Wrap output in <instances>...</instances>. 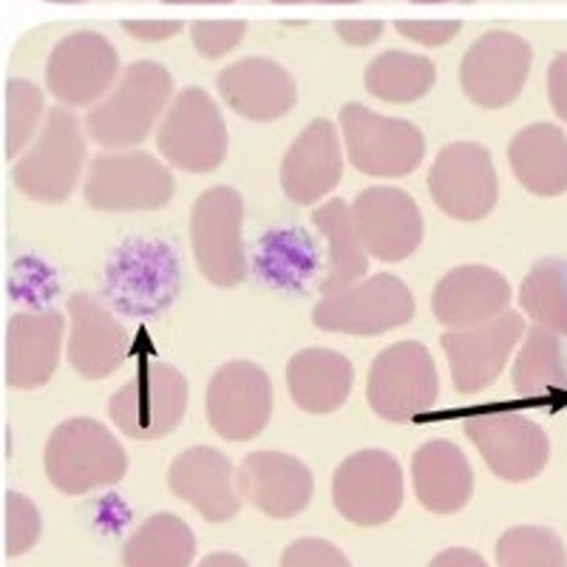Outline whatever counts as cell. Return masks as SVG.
<instances>
[{
    "mask_svg": "<svg viewBox=\"0 0 567 567\" xmlns=\"http://www.w3.org/2000/svg\"><path fill=\"white\" fill-rule=\"evenodd\" d=\"M174 100V74L154 60H136L85 114V134L105 151H128L156 134Z\"/></svg>",
    "mask_w": 567,
    "mask_h": 567,
    "instance_id": "obj_1",
    "label": "cell"
},
{
    "mask_svg": "<svg viewBox=\"0 0 567 567\" xmlns=\"http://www.w3.org/2000/svg\"><path fill=\"white\" fill-rule=\"evenodd\" d=\"M45 477L60 494L83 496L116 485L128 474V454L109 425L94 417H71L45 440Z\"/></svg>",
    "mask_w": 567,
    "mask_h": 567,
    "instance_id": "obj_2",
    "label": "cell"
},
{
    "mask_svg": "<svg viewBox=\"0 0 567 567\" xmlns=\"http://www.w3.org/2000/svg\"><path fill=\"white\" fill-rule=\"evenodd\" d=\"M85 148L83 125L69 109L45 111L38 136L18 156L12 168V182L27 199L40 205H63L83 179Z\"/></svg>",
    "mask_w": 567,
    "mask_h": 567,
    "instance_id": "obj_3",
    "label": "cell"
},
{
    "mask_svg": "<svg viewBox=\"0 0 567 567\" xmlns=\"http://www.w3.org/2000/svg\"><path fill=\"white\" fill-rule=\"evenodd\" d=\"M176 194L174 168L148 151H103L89 162L83 199L100 213L162 210Z\"/></svg>",
    "mask_w": 567,
    "mask_h": 567,
    "instance_id": "obj_4",
    "label": "cell"
},
{
    "mask_svg": "<svg viewBox=\"0 0 567 567\" xmlns=\"http://www.w3.org/2000/svg\"><path fill=\"white\" fill-rule=\"evenodd\" d=\"M343 156L358 174L372 179L412 176L425 159V136L409 120L378 114L361 103H347L338 114Z\"/></svg>",
    "mask_w": 567,
    "mask_h": 567,
    "instance_id": "obj_5",
    "label": "cell"
},
{
    "mask_svg": "<svg viewBox=\"0 0 567 567\" xmlns=\"http://www.w3.org/2000/svg\"><path fill=\"white\" fill-rule=\"evenodd\" d=\"M230 148L225 114L199 85L182 89L156 125V151L182 174H213Z\"/></svg>",
    "mask_w": 567,
    "mask_h": 567,
    "instance_id": "obj_6",
    "label": "cell"
},
{
    "mask_svg": "<svg viewBox=\"0 0 567 567\" xmlns=\"http://www.w3.org/2000/svg\"><path fill=\"white\" fill-rule=\"evenodd\" d=\"M190 400L187 378L165 361L140 363L128 383L111 394L109 417L116 432L136 443L168 437L182 425Z\"/></svg>",
    "mask_w": 567,
    "mask_h": 567,
    "instance_id": "obj_7",
    "label": "cell"
},
{
    "mask_svg": "<svg viewBox=\"0 0 567 567\" xmlns=\"http://www.w3.org/2000/svg\"><path fill=\"white\" fill-rule=\"evenodd\" d=\"M245 199L236 187L213 185L190 207V250L202 278L219 290L239 287L247 278Z\"/></svg>",
    "mask_w": 567,
    "mask_h": 567,
    "instance_id": "obj_8",
    "label": "cell"
},
{
    "mask_svg": "<svg viewBox=\"0 0 567 567\" xmlns=\"http://www.w3.org/2000/svg\"><path fill=\"white\" fill-rule=\"evenodd\" d=\"M414 318V296L403 278L378 272L372 278L329 292L312 310V323L321 332L354 338H378L406 327Z\"/></svg>",
    "mask_w": 567,
    "mask_h": 567,
    "instance_id": "obj_9",
    "label": "cell"
},
{
    "mask_svg": "<svg viewBox=\"0 0 567 567\" xmlns=\"http://www.w3.org/2000/svg\"><path fill=\"white\" fill-rule=\"evenodd\" d=\"M437 398V363L420 341L392 343L369 367V409L386 423H412L432 412Z\"/></svg>",
    "mask_w": 567,
    "mask_h": 567,
    "instance_id": "obj_10",
    "label": "cell"
},
{
    "mask_svg": "<svg viewBox=\"0 0 567 567\" xmlns=\"http://www.w3.org/2000/svg\"><path fill=\"white\" fill-rule=\"evenodd\" d=\"M270 374L252 361H230L210 374L205 392L207 423L227 443H250L272 417Z\"/></svg>",
    "mask_w": 567,
    "mask_h": 567,
    "instance_id": "obj_11",
    "label": "cell"
},
{
    "mask_svg": "<svg viewBox=\"0 0 567 567\" xmlns=\"http://www.w3.org/2000/svg\"><path fill=\"white\" fill-rule=\"evenodd\" d=\"M429 194L454 221H483L499 199L494 156L480 142H452L429 168Z\"/></svg>",
    "mask_w": 567,
    "mask_h": 567,
    "instance_id": "obj_12",
    "label": "cell"
},
{
    "mask_svg": "<svg viewBox=\"0 0 567 567\" xmlns=\"http://www.w3.org/2000/svg\"><path fill=\"white\" fill-rule=\"evenodd\" d=\"M465 437L477 445L480 457L505 483H528L539 477L550 460V440L539 423L511 409H491L465 420Z\"/></svg>",
    "mask_w": 567,
    "mask_h": 567,
    "instance_id": "obj_13",
    "label": "cell"
},
{
    "mask_svg": "<svg viewBox=\"0 0 567 567\" xmlns=\"http://www.w3.org/2000/svg\"><path fill=\"white\" fill-rule=\"evenodd\" d=\"M123 71L120 52L105 34L71 32L45 60V89L63 109H91L105 97Z\"/></svg>",
    "mask_w": 567,
    "mask_h": 567,
    "instance_id": "obj_14",
    "label": "cell"
},
{
    "mask_svg": "<svg viewBox=\"0 0 567 567\" xmlns=\"http://www.w3.org/2000/svg\"><path fill=\"white\" fill-rule=\"evenodd\" d=\"M403 468L383 449L349 454L332 477V503L358 528H378L394 519L403 505Z\"/></svg>",
    "mask_w": 567,
    "mask_h": 567,
    "instance_id": "obj_15",
    "label": "cell"
},
{
    "mask_svg": "<svg viewBox=\"0 0 567 567\" xmlns=\"http://www.w3.org/2000/svg\"><path fill=\"white\" fill-rule=\"evenodd\" d=\"M523 336L525 318L514 310H505L503 316L477 323V327L443 332L440 347L449 361L454 389L460 394H480L494 386Z\"/></svg>",
    "mask_w": 567,
    "mask_h": 567,
    "instance_id": "obj_16",
    "label": "cell"
},
{
    "mask_svg": "<svg viewBox=\"0 0 567 567\" xmlns=\"http://www.w3.org/2000/svg\"><path fill=\"white\" fill-rule=\"evenodd\" d=\"M534 52L525 38L514 32H485L471 43L460 63V89L480 109H505L523 94L528 83Z\"/></svg>",
    "mask_w": 567,
    "mask_h": 567,
    "instance_id": "obj_17",
    "label": "cell"
},
{
    "mask_svg": "<svg viewBox=\"0 0 567 567\" xmlns=\"http://www.w3.org/2000/svg\"><path fill=\"white\" fill-rule=\"evenodd\" d=\"M354 230L361 236L369 258L398 265L420 250L425 236L423 210L412 194L392 185H378L361 190L352 205Z\"/></svg>",
    "mask_w": 567,
    "mask_h": 567,
    "instance_id": "obj_18",
    "label": "cell"
},
{
    "mask_svg": "<svg viewBox=\"0 0 567 567\" xmlns=\"http://www.w3.org/2000/svg\"><path fill=\"white\" fill-rule=\"evenodd\" d=\"M65 358L85 381H103L128 358L131 336L123 321L89 292H74L65 303Z\"/></svg>",
    "mask_w": 567,
    "mask_h": 567,
    "instance_id": "obj_19",
    "label": "cell"
},
{
    "mask_svg": "<svg viewBox=\"0 0 567 567\" xmlns=\"http://www.w3.org/2000/svg\"><path fill=\"white\" fill-rule=\"evenodd\" d=\"M284 196L301 207H316L332 196L343 179V145L338 125L332 120L316 116L296 140L281 159Z\"/></svg>",
    "mask_w": 567,
    "mask_h": 567,
    "instance_id": "obj_20",
    "label": "cell"
},
{
    "mask_svg": "<svg viewBox=\"0 0 567 567\" xmlns=\"http://www.w3.org/2000/svg\"><path fill=\"white\" fill-rule=\"evenodd\" d=\"M216 89L227 109L247 123H276L298 103V85L281 63L270 58H245L225 65Z\"/></svg>",
    "mask_w": 567,
    "mask_h": 567,
    "instance_id": "obj_21",
    "label": "cell"
},
{
    "mask_svg": "<svg viewBox=\"0 0 567 567\" xmlns=\"http://www.w3.org/2000/svg\"><path fill=\"white\" fill-rule=\"evenodd\" d=\"M171 494L196 508L207 523H230L241 511L236 465L227 454L210 445L185 449L168 468Z\"/></svg>",
    "mask_w": 567,
    "mask_h": 567,
    "instance_id": "obj_22",
    "label": "cell"
},
{
    "mask_svg": "<svg viewBox=\"0 0 567 567\" xmlns=\"http://www.w3.org/2000/svg\"><path fill=\"white\" fill-rule=\"evenodd\" d=\"M239 494L270 519L303 514L316 494L310 465L284 452H252L236 468Z\"/></svg>",
    "mask_w": 567,
    "mask_h": 567,
    "instance_id": "obj_23",
    "label": "cell"
},
{
    "mask_svg": "<svg viewBox=\"0 0 567 567\" xmlns=\"http://www.w3.org/2000/svg\"><path fill=\"white\" fill-rule=\"evenodd\" d=\"M65 347V318L58 310L14 312L7 327V383L20 392L52 381Z\"/></svg>",
    "mask_w": 567,
    "mask_h": 567,
    "instance_id": "obj_24",
    "label": "cell"
},
{
    "mask_svg": "<svg viewBox=\"0 0 567 567\" xmlns=\"http://www.w3.org/2000/svg\"><path fill=\"white\" fill-rule=\"evenodd\" d=\"M511 307V284L485 265H460L445 272L432 292V312L445 329H465L503 316Z\"/></svg>",
    "mask_w": 567,
    "mask_h": 567,
    "instance_id": "obj_25",
    "label": "cell"
},
{
    "mask_svg": "<svg viewBox=\"0 0 567 567\" xmlns=\"http://www.w3.org/2000/svg\"><path fill=\"white\" fill-rule=\"evenodd\" d=\"M412 485L425 511L457 514L474 494V468L452 440H429L412 454Z\"/></svg>",
    "mask_w": 567,
    "mask_h": 567,
    "instance_id": "obj_26",
    "label": "cell"
},
{
    "mask_svg": "<svg viewBox=\"0 0 567 567\" xmlns=\"http://www.w3.org/2000/svg\"><path fill=\"white\" fill-rule=\"evenodd\" d=\"M354 386V367L347 354L327 347L301 349L287 363V389L301 412L332 414Z\"/></svg>",
    "mask_w": 567,
    "mask_h": 567,
    "instance_id": "obj_27",
    "label": "cell"
},
{
    "mask_svg": "<svg viewBox=\"0 0 567 567\" xmlns=\"http://www.w3.org/2000/svg\"><path fill=\"white\" fill-rule=\"evenodd\" d=\"M508 165L528 194L561 196L567 190V134L550 123L528 125L511 140Z\"/></svg>",
    "mask_w": 567,
    "mask_h": 567,
    "instance_id": "obj_28",
    "label": "cell"
},
{
    "mask_svg": "<svg viewBox=\"0 0 567 567\" xmlns=\"http://www.w3.org/2000/svg\"><path fill=\"white\" fill-rule=\"evenodd\" d=\"M312 225L327 239L329 272L321 281V292H338L349 284L361 281L369 270V252L363 250L361 236L354 230L352 207L343 199H323L312 210Z\"/></svg>",
    "mask_w": 567,
    "mask_h": 567,
    "instance_id": "obj_29",
    "label": "cell"
},
{
    "mask_svg": "<svg viewBox=\"0 0 567 567\" xmlns=\"http://www.w3.org/2000/svg\"><path fill=\"white\" fill-rule=\"evenodd\" d=\"M196 536L176 514H154L131 534L123 550L125 567H190Z\"/></svg>",
    "mask_w": 567,
    "mask_h": 567,
    "instance_id": "obj_30",
    "label": "cell"
},
{
    "mask_svg": "<svg viewBox=\"0 0 567 567\" xmlns=\"http://www.w3.org/2000/svg\"><path fill=\"white\" fill-rule=\"evenodd\" d=\"M437 83V69L429 58L417 52H389L378 54L367 65L363 85L374 100L389 105H412L423 100Z\"/></svg>",
    "mask_w": 567,
    "mask_h": 567,
    "instance_id": "obj_31",
    "label": "cell"
},
{
    "mask_svg": "<svg viewBox=\"0 0 567 567\" xmlns=\"http://www.w3.org/2000/svg\"><path fill=\"white\" fill-rule=\"evenodd\" d=\"M523 349L511 367V383L519 398H545L567 386L565 352L556 332L550 329H525Z\"/></svg>",
    "mask_w": 567,
    "mask_h": 567,
    "instance_id": "obj_32",
    "label": "cell"
},
{
    "mask_svg": "<svg viewBox=\"0 0 567 567\" xmlns=\"http://www.w3.org/2000/svg\"><path fill=\"white\" fill-rule=\"evenodd\" d=\"M519 307L536 327L567 336V267L556 258L536 261L519 287Z\"/></svg>",
    "mask_w": 567,
    "mask_h": 567,
    "instance_id": "obj_33",
    "label": "cell"
},
{
    "mask_svg": "<svg viewBox=\"0 0 567 567\" xmlns=\"http://www.w3.org/2000/svg\"><path fill=\"white\" fill-rule=\"evenodd\" d=\"M499 567H567V550L559 536L539 525H516L496 542Z\"/></svg>",
    "mask_w": 567,
    "mask_h": 567,
    "instance_id": "obj_34",
    "label": "cell"
},
{
    "mask_svg": "<svg viewBox=\"0 0 567 567\" xmlns=\"http://www.w3.org/2000/svg\"><path fill=\"white\" fill-rule=\"evenodd\" d=\"M45 120V94L32 80L7 83V156L14 159L29 148Z\"/></svg>",
    "mask_w": 567,
    "mask_h": 567,
    "instance_id": "obj_35",
    "label": "cell"
},
{
    "mask_svg": "<svg viewBox=\"0 0 567 567\" xmlns=\"http://www.w3.org/2000/svg\"><path fill=\"white\" fill-rule=\"evenodd\" d=\"M43 534L38 505L20 491L7 494V556H23L38 545Z\"/></svg>",
    "mask_w": 567,
    "mask_h": 567,
    "instance_id": "obj_36",
    "label": "cell"
},
{
    "mask_svg": "<svg viewBox=\"0 0 567 567\" xmlns=\"http://www.w3.org/2000/svg\"><path fill=\"white\" fill-rule=\"evenodd\" d=\"M247 34L245 20H196L190 23V43L205 60H221L239 49Z\"/></svg>",
    "mask_w": 567,
    "mask_h": 567,
    "instance_id": "obj_37",
    "label": "cell"
},
{
    "mask_svg": "<svg viewBox=\"0 0 567 567\" xmlns=\"http://www.w3.org/2000/svg\"><path fill=\"white\" fill-rule=\"evenodd\" d=\"M281 567H352L343 556L341 548H336L332 542L316 539H296L290 548L281 554Z\"/></svg>",
    "mask_w": 567,
    "mask_h": 567,
    "instance_id": "obj_38",
    "label": "cell"
},
{
    "mask_svg": "<svg viewBox=\"0 0 567 567\" xmlns=\"http://www.w3.org/2000/svg\"><path fill=\"white\" fill-rule=\"evenodd\" d=\"M398 34H403L412 43L425 45V49H437V45L452 43L460 34L463 23L460 20H398L394 23Z\"/></svg>",
    "mask_w": 567,
    "mask_h": 567,
    "instance_id": "obj_39",
    "label": "cell"
},
{
    "mask_svg": "<svg viewBox=\"0 0 567 567\" xmlns=\"http://www.w3.org/2000/svg\"><path fill=\"white\" fill-rule=\"evenodd\" d=\"M125 34L140 43H165L185 29L182 20H123Z\"/></svg>",
    "mask_w": 567,
    "mask_h": 567,
    "instance_id": "obj_40",
    "label": "cell"
},
{
    "mask_svg": "<svg viewBox=\"0 0 567 567\" xmlns=\"http://www.w3.org/2000/svg\"><path fill=\"white\" fill-rule=\"evenodd\" d=\"M336 32L347 45H372L383 38L386 23L383 20H338Z\"/></svg>",
    "mask_w": 567,
    "mask_h": 567,
    "instance_id": "obj_41",
    "label": "cell"
},
{
    "mask_svg": "<svg viewBox=\"0 0 567 567\" xmlns=\"http://www.w3.org/2000/svg\"><path fill=\"white\" fill-rule=\"evenodd\" d=\"M548 100L554 114L567 123V52H559L548 69Z\"/></svg>",
    "mask_w": 567,
    "mask_h": 567,
    "instance_id": "obj_42",
    "label": "cell"
},
{
    "mask_svg": "<svg viewBox=\"0 0 567 567\" xmlns=\"http://www.w3.org/2000/svg\"><path fill=\"white\" fill-rule=\"evenodd\" d=\"M429 567H488L480 554L468 548H449L443 554H437Z\"/></svg>",
    "mask_w": 567,
    "mask_h": 567,
    "instance_id": "obj_43",
    "label": "cell"
},
{
    "mask_svg": "<svg viewBox=\"0 0 567 567\" xmlns=\"http://www.w3.org/2000/svg\"><path fill=\"white\" fill-rule=\"evenodd\" d=\"M196 567H250V565H247L239 554H225V550H221V554L205 556Z\"/></svg>",
    "mask_w": 567,
    "mask_h": 567,
    "instance_id": "obj_44",
    "label": "cell"
},
{
    "mask_svg": "<svg viewBox=\"0 0 567 567\" xmlns=\"http://www.w3.org/2000/svg\"><path fill=\"white\" fill-rule=\"evenodd\" d=\"M272 3H361V0H272Z\"/></svg>",
    "mask_w": 567,
    "mask_h": 567,
    "instance_id": "obj_45",
    "label": "cell"
},
{
    "mask_svg": "<svg viewBox=\"0 0 567 567\" xmlns=\"http://www.w3.org/2000/svg\"><path fill=\"white\" fill-rule=\"evenodd\" d=\"M162 3H174V7H187V3H236V0H162Z\"/></svg>",
    "mask_w": 567,
    "mask_h": 567,
    "instance_id": "obj_46",
    "label": "cell"
},
{
    "mask_svg": "<svg viewBox=\"0 0 567 567\" xmlns=\"http://www.w3.org/2000/svg\"><path fill=\"white\" fill-rule=\"evenodd\" d=\"M45 3H85V0H45Z\"/></svg>",
    "mask_w": 567,
    "mask_h": 567,
    "instance_id": "obj_47",
    "label": "cell"
},
{
    "mask_svg": "<svg viewBox=\"0 0 567 567\" xmlns=\"http://www.w3.org/2000/svg\"><path fill=\"white\" fill-rule=\"evenodd\" d=\"M412 3H452V0H412Z\"/></svg>",
    "mask_w": 567,
    "mask_h": 567,
    "instance_id": "obj_48",
    "label": "cell"
}]
</instances>
